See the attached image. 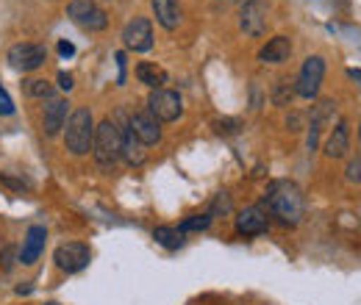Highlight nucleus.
<instances>
[{"instance_id":"f257e3e1","label":"nucleus","mask_w":361,"mask_h":305,"mask_svg":"<svg viewBox=\"0 0 361 305\" xmlns=\"http://www.w3.org/2000/svg\"><path fill=\"white\" fill-rule=\"evenodd\" d=\"M264 208H270V214L281 225H298L303 219V211H306V203H303V192L295 180H272L264 192Z\"/></svg>"},{"instance_id":"f03ea898","label":"nucleus","mask_w":361,"mask_h":305,"mask_svg":"<svg viewBox=\"0 0 361 305\" xmlns=\"http://www.w3.org/2000/svg\"><path fill=\"white\" fill-rule=\"evenodd\" d=\"M120 150H123V133L117 120H103L100 125H94V139H92V156L97 161L100 170H111L120 161Z\"/></svg>"},{"instance_id":"7ed1b4c3","label":"nucleus","mask_w":361,"mask_h":305,"mask_svg":"<svg viewBox=\"0 0 361 305\" xmlns=\"http://www.w3.org/2000/svg\"><path fill=\"white\" fill-rule=\"evenodd\" d=\"M92 139H94V120H92L90 108H75L67 117V128H64V147L73 156H87L92 150Z\"/></svg>"},{"instance_id":"20e7f679","label":"nucleus","mask_w":361,"mask_h":305,"mask_svg":"<svg viewBox=\"0 0 361 305\" xmlns=\"http://www.w3.org/2000/svg\"><path fill=\"white\" fill-rule=\"evenodd\" d=\"M322 78H325V58L322 56H309L298 73V78L292 81L295 84V94L303 97V100H314L322 89Z\"/></svg>"},{"instance_id":"39448f33","label":"nucleus","mask_w":361,"mask_h":305,"mask_svg":"<svg viewBox=\"0 0 361 305\" xmlns=\"http://www.w3.org/2000/svg\"><path fill=\"white\" fill-rule=\"evenodd\" d=\"M6 61L17 73H34V70H39L47 61V47L37 42H20L8 50Z\"/></svg>"},{"instance_id":"423d86ee","label":"nucleus","mask_w":361,"mask_h":305,"mask_svg":"<svg viewBox=\"0 0 361 305\" xmlns=\"http://www.w3.org/2000/svg\"><path fill=\"white\" fill-rule=\"evenodd\" d=\"M147 111L159 120V123H176L183 114V100L178 92L173 89H153L147 97Z\"/></svg>"},{"instance_id":"0eeeda50","label":"nucleus","mask_w":361,"mask_h":305,"mask_svg":"<svg viewBox=\"0 0 361 305\" xmlns=\"http://www.w3.org/2000/svg\"><path fill=\"white\" fill-rule=\"evenodd\" d=\"M67 17L75 23V25H81L84 31H106V25H109V17H106V11L94 3V0H73L70 6H67Z\"/></svg>"},{"instance_id":"6e6552de","label":"nucleus","mask_w":361,"mask_h":305,"mask_svg":"<svg viewBox=\"0 0 361 305\" xmlns=\"http://www.w3.org/2000/svg\"><path fill=\"white\" fill-rule=\"evenodd\" d=\"M53 261H56V266H59L61 272L75 275V272H81V269H87V266H90L92 250L87 247V244H81V242H67V244L56 247Z\"/></svg>"},{"instance_id":"1a4fd4ad","label":"nucleus","mask_w":361,"mask_h":305,"mask_svg":"<svg viewBox=\"0 0 361 305\" xmlns=\"http://www.w3.org/2000/svg\"><path fill=\"white\" fill-rule=\"evenodd\" d=\"M239 28L253 39L264 37L267 34V6L262 0H247L239 14Z\"/></svg>"},{"instance_id":"9d476101","label":"nucleus","mask_w":361,"mask_h":305,"mask_svg":"<svg viewBox=\"0 0 361 305\" xmlns=\"http://www.w3.org/2000/svg\"><path fill=\"white\" fill-rule=\"evenodd\" d=\"M123 42L134 53H147L153 47V25L147 17H134L126 28H123Z\"/></svg>"},{"instance_id":"9b49d317","label":"nucleus","mask_w":361,"mask_h":305,"mask_svg":"<svg viewBox=\"0 0 361 305\" xmlns=\"http://www.w3.org/2000/svg\"><path fill=\"white\" fill-rule=\"evenodd\" d=\"M270 230V217L264 206H247L236 214V233L239 236H262Z\"/></svg>"},{"instance_id":"f8f14e48","label":"nucleus","mask_w":361,"mask_h":305,"mask_svg":"<svg viewBox=\"0 0 361 305\" xmlns=\"http://www.w3.org/2000/svg\"><path fill=\"white\" fill-rule=\"evenodd\" d=\"M128 128L136 133V139H139L145 147L161 142V125H159V120H156L150 111H136V114H131Z\"/></svg>"},{"instance_id":"ddd939ff","label":"nucleus","mask_w":361,"mask_h":305,"mask_svg":"<svg viewBox=\"0 0 361 305\" xmlns=\"http://www.w3.org/2000/svg\"><path fill=\"white\" fill-rule=\"evenodd\" d=\"M334 117H336V103L334 100H319L314 106V111H312V123H309V139H306V147L309 150H317L322 125L334 123Z\"/></svg>"},{"instance_id":"4468645a","label":"nucleus","mask_w":361,"mask_h":305,"mask_svg":"<svg viewBox=\"0 0 361 305\" xmlns=\"http://www.w3.org/2000/svg\"><path fill=\"white\" fill-rule=\"evenodd\" d=\"M45 242H47V230L45 225H31L25 239H23V247H20V263L31 266V263L39 261L42 250H45Z\"/></svg>"},{"instance_id":"2eb2a0df","label":"nucleus","mask_w":361,"mask_h":305,"mask_svg":"<svg viewBox=\"0 0 361 305\" xmlns=\"http://www.w3.org/2000/svg\"><path fill=\"white\" fill-rule=\"evenodd\" d=\"M67 114H70V103L64 97H50L45 106V117H42V131L45 136H56L67 125Z\"/></svg>"},{"instance_id":"dca6fc26","label":"nucleus","mask_w":361,"mask_h":305,"mask_svg":"<svg viewBox=\"0 0 361 305\" xmlns=\"http://www.w3.org/2000/svg\"><path fill=\"white\" fill-rule=\"evenodd\" d=\"M348 150H350V125H348V120H339L325 139V156L328 158H345Z\"/></svg>"},{"instance_id":"f3484780","label":"nucleus","mask_w":361,"mask_h":305,"mask_svg":"<svg viewBox=\"0 0 361 305\" xmlns=\"http://www.w3.org/2000/svg\"><path fill=\"white\" fill-rule=\"evenodd\" d=\"M120 133H123V150H120V158H123L128 167H142V164H145V158H147L145 144L136 139V133L128 128V123H126V125H120Z\"/></svg>"},{"instance_id":"a211bd4d","label":"nucleus","mask_w":361,"mask_h":305,"mask_svg":"<svg viewBox=\"0 0 361 305\" xmlns=\"http://www.w3.org/2000/svg\"><path fill=\"white\" fill-rule=\"evenodd\" d=\"M292 58V39L289 37H272L270 42L259 50L262 64H286Z\"/></svg>"},{"instance_id":"6ab92c4d","label":"nucleus","mask_w":361,"mask_h":305,"mask_svg":"<svg viewBox=\"0 0 361 305\" xmlns=\"http://www.w3.org/2000/svg\"><path fill=\"white\" fill-rule=\"evenodd\" d=\"M150 6H153V14H156V23L164 31H176L180 25L178 0H150Z\"/></svg>"},{"instance_id":"aec40b11","label":"nucleus","mask_w":361,"mask_h":305,"mask_svg":"<svg viewBox=\"0 0 361 305\" xmlns=\"http://www.w3.org/2000/svg\"><path fill=\"white\" fill-rule=\"evenodd\" d=\"M136 78H139V84H145L150 89H164V84L170 81L167 70L159 67L156 61H139L136 64Z\"/></svg>"},{"instance_id":"412c9836","label":"nucleus","mask_w":361,"mask_h":305,"mask_svg":"<svg viewBox=\"0 0 361 305\" xmlns=\"http://www.w3.org/2000/svg\"><path fill=\"white\" fill-rule=\"evenodd\" d=\"M183 230L180 228H173V225H159L156 230H153V239L161 244V247H167V250H178L183 247Z\"/></svg>"},{"instance_id":"4be33fe9","label":"nucleus","mask_w":361,"mask_h":305,"mask_svg":"<svg viewBox=\"0 0 361 305\" xmlns=\"http://www.w3.org/2000/svg\"><path fill=\"white\" fill-rule=\"evenodd\" d=\"M23 89L28 97H42V100L53 97V84L45 78H28V81H23Z\"/></svg>"},{"instance_id":"5701e85b","label":"nucleus","mask_w":361,"mask_h":305,"mask_svg":"<svg viewBox=\"0 0 361 305\" xmlns=\"http://www.w3.org/2000/svg\"><path fill=\"white\" fill-rule=\"evenodd\" d=\"M292 97H295V84L281 78L275 87H272V103L275 106H292Z\"/></svg>"},{"instance_id":"b1692460","label":"nucleus","mask_w":361,"mask_h":305,"mask_svg":"<svg viewBox=\"0 0 361 305\" xmlns=\"http://www.w3.org/2000/svg\"><path fill=\"white\" fill-rule=\"evenodd\" d=\"M212 214L206 211V214H192L189 219H183V225H180V230L183 233H189V230H206L209 225H212Z\"/></svg>"},{"instance_id":"393cba45","label":"nucleus","mask_w":361,"mask_h":305,"mask_svg":"<svg viewBox=\"0 0 361 305\" xmlns=\"http://www.w3.org/2000/svg\"><path fill=\"white\" fill-rule=\"evenodd\" d=\"M220 211H223V214L231 211V197H228L226 192H220V194H217V200H214V206H212V211H209V214H212V217H217Z\"/></svg>"},{"instance_id":"a878e982","label":"nucleus","mask_w":361,"mask_h":305,"mask_svg":"<svg viewBox=\"0 0 361 305\" xmlns=\"http://www.w3.org/2000/svg\"><path fill=\"white\" fill-rule=\"evenodd\" d=\"M14 114V100L8 97V92L0 87V117H11Z\"/></svg>"},{"instance_id":"bb28decb","label":"nucleus","mask_w":361,"mask_h":305,"mask_svg":"<svg viewBox=\"0 0 361 305\" xmlns=\"http://www.w3.org/2000/svg\"><path fill=\"white\" fill-rule=\"evenodd\" d=\"M348 180H350V183H361V156L348 164Z\"/></svg>"},{"instance_id":"cd10ccee","label":"nucleus","mask_w":361,"mask_h":305,"mask_svg":"<svg viewBox=\"0 0 361 305\" xmlns=\"http://www.w3.org/2000/svg\"><path fill=\"white\" fill-rule=\"evenodd\" d=\"M217 131L220 133H236L239 131V120H220V123H217Z\"/></svg>"},{"instance_id":"c85d7f7f","label":"nucleus","mask_w":361,"mask_h":305,"mask_svg":"<svg viewBox=\"0 0 361 305\" xmlns=\"http://www.w3.org/2000/svg\"><path fill=\"white\" fill-rule=\"evenodd\" d=\"M0 263H3V269H11V266H14V247H3Z\"/></svg>"},{"instance_id":"c756f323","label":"nucleus","mask_w":361,"mask_h":305,"mask_svg":"<svg viewBox=\"0 0 361 305\" xmlns=\"http://www.w3.org/2000/svg\"><path fill=\"white\" fill-rule=\"evenodd\" d=\"M59 87L64 89V92H70V89L75 87V84H73V75H70V73H59Z\"/></svg>"},{"instance_id":"7c9ffc66","label":"nucleus","mask_w":361,"mask_h":305,"mask_svg":"<svg viewBox=\"0 0 361 305\" xmlns=\"http://www.w3.org/2000/svg\"><path fill=\"white\" fill-rule=\"evenodd\" d=\"M59 53H61L64 58H70V56L75 53V44H73V42H64V39H61V42H59Z\"/></svg>"},{"instance_id":"2f4dec72","label":"nucleus","mask_w":361,"mask_h":305,"mask_svg":"<svg viewBox=\"0 0 361 305\" xmlns=\"http://www.w3.org/2000/svg\"><path fill=\"white\" fill-rule=\"evenodd\" d=\"M300 123H303V117H300V114H292V117L286 120V125H289V131H300Z\"/></svg>"},{"instance_id":"473e14b6","label":"nucleus","mask_w":361,"mask_h":305,"mask_svg":"<svg viewBox=\"0 0 361 305\" xmlns=\"http://www.w3.org/2000/svg\"><path fill=\"white\" fill-rule=\"evenodd\" d=\"M348 75H350V78H356V81H361V70H350Z\"/></svg>"},{"instance_id":"72a5a7b5","label":"nucleus","mask_w":361,"mask_h":305,"mask_svg":"<svg viewBox=\"0 0 361 305\" xmlns=\"http://www.w3.org/2000/svg\"><path fill=\"white\" fill-rule=\"evenodd\" d=\"M42 305H59V303H53V300H50V303H42Z\"/></svg>"},{"instance_id":"f704fd0d","label":"nucleus","mask_w":361,"mask_h":305,"mask_svg":"<svg viewBox=\"0 0 361 305\" xmlns=\"http://www.w3.org/2000/svg\"><path fill=\"white\" fill-rule=\"evenodd\" d=\"M359 133H361V125H359Z\"/></svg>"}]
</instances>
